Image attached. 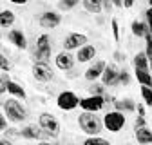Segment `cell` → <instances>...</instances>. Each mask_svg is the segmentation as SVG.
Wrapping results in <instances>:
<instances>
[{
  "mask_svg": "<svg viewBox=\"0 0 152 145\" xmlns=\"http://www.w3.org/2000/svg\"><path fill=\"white\" fill-rule=\"evenodd\" d=\"M38 24L42 29H56L62 24V15L58 11H44L38 18Z\"/></svg>",
  "mask_w": 152,
  "mask_h": 145,
  "instance_id": "cell-9",
  "label": "cell"
},
{
  "mask_svg": "<svg viewBox=\"0 0 152 145\" xmlns=\"http://www.w3.org/2000/svg\"><path fill=\"white\" fill-rule=\"evenodd\" d=\"M9 2H11V4H15V6H26L29 0H9Z\"/></svg>",
  "mask_w": 152,
  "mask_h": 145,
  "instance_id": "cell-40",
  "label": "cell"
},
{
  "mask_svg": "<svg viewBox=\"0 0 152 145\" xmlns=\"http://www.w3.org/2000/svg\"><path fill=\"white\" fill-rule=\"evenodd\" d=\"M127 123V116L125 113L120 111H109L103 116V129H107L109 133H120Z\"/></svg>",
  "mask_w": 152,
  "mask_h": 145,
  "instance_id": "cell-4",
  "label": "cell"
},
{
  "mask_svg": "<svg viewBox=\"0 0 152 145\" xmlns=\"http://www.w3.org/2000/svg\"><path fill=\"white\" fill-rule=\"evenodd\" d=\"M78 127L87 136H100V133L103 131V120L100 116H96V113L82 111L78 116Z\"/></svg>",
  "mask_w": 152,
  "mask_h": 145,
  "instance_id": "cell-1",
  "label": "cell"
},
{
  "mask_svg": "<svg viewBox=\"0 0 152 145\" xmlns=\"http://www.w3.org/2000/svg\"><path fill=\"white\" fill-rule=\"evenodd\" d=\"M150 72H152V60H150Z\"/></svg>",
  "mask_w": 152,
  "mask_h": 145,
  "instance_id": "cell-46",
  "label": "cell"
},
{
  "mask_svg": "<svg viewBox=\"0 0 152 145\" xmlns=\"http://www.w3.org/2000/svg\"><path fill=\"white\" fill-rule=\"evenodd\" d=\"M140 127H147V118L145 116H136V120H134V129H140Z\"/></svg>",
  "mask_w": 152,
  "mask_h": 145,
  "instance_id": "cell-34",
  "label": "cell"
},
{
  "mask_svg": "<svg viewBox=\"0 0 152 145\" xmlns=\"http://www.w3.org/2000/svg\"><path fill=\"white\" fill-rule=\"evenodd\" d=\"M80 4V0H58V9L60 11H71Z\"/></svg>",
  "mask_w": 152,
  "mask_h": 145,
  "instance_id": "cell-26",
  "label": "cell"
},
{
  "mask_svg": "<svg viewBox=\"0 0 152 145\" xmlns=\"http://www.w3.org/2000/svg\"><path fill=\"white\" fill-rule=\"evenodd\" d=\"M134 76L136 80L145 85V87H152V72L150 71H143V69H134Z\"/></svg>",
  "mask_w": 152,
  "mask_h": 145,
  "instance_id": "cell-23",
  "label": "cell"
},
{
  "mask_svg": "<svg viewBox=\"0 0 152 145\" xmlns=\"http://www.w3.org/2000/svg\"><path fill=\"white\" fill-rule=\"evenodd\" d=\"M130 31H132V34H134L136 38H145V34L150 33L148 27H147V24H145V20H132Z\"/></svg>",
  "mask_w": 152,
  "mask_h": 145,
  "instance_id": "cell-19",
  "label": "cell"
},
{
  "mask_svg": "<svg viewBox=\"0 0 152 145\" xmlns=\"http://www.w3.org/2000/svg\"><path fill=\"white\" fill-rule=\"evenodd\" d=\"M102 2L103 0H82V6L91 15H100L102 13Z\"/></svg>",
  "mask_w": 152,
  "mask_h": 145,
  "instance_id": "cell-22",
  "label": "cell"
},
{
  "mask_svg": "<svg viewBox=\"0 0 152 145\" xmlns=\"http://www.w3.org/2000/svg\"><path fill=\"white\" fill-rule=\"evenodd\" d=\"M0 71H4V72H9L11 71V64H9V60L4 56L2 53H0Z\"/></svg>",
  "mask_w": 152,
  "mask_h": 145,
  "instance_id": "cell-31",
  "label": "cell"
},
{
  "mask_svg": "<svg viewBox=\"0 0 152 145\" xmlns=\"http://www.w3.org/2000/svg\"><path fill=\"white\" fill-rule=\"evenodd\" d=\"M132 82V76L127 69H120V75H118V85H129Z\"/></svg>",
  "mask_w": 152,
  "mask_h": 145,
  "instance_id": "cell-28",
  "label": "cell"
},
{
  "mask_svg": "<svg viewBox=\"0 0 152 145\" xmlns=\"http://www.w3.org/2000/svg\"><path fill=\"white\" fill-rule=\"evenodd\" d=\"M89 94L103 96V94H105V85H103V83H98V82H92V83L89 85Z\"/></svg>",
  "mask_w": 152,
  "mask_h": 145,
  "instance_id": "cell-25",
  "label": "cell"
},
{
  "mask_svg": "<svg viewBox=\"0 0 152 145\" xmlns=\"http://www.w3.org/2000/svg\"><path fill=\"white\" fill-rule=\"evenodd\" d=\"M7 40L16 47V49H27V38L22 29H11L7 33Z\"/></svg>",
  "mask_w": 152,
  "mask_h": 145,
  "instance_id": "cell-15",
  "label": "cell"
},
{
  "mask_svg": "<svg viewBox=\"0 0 152 145\" xmlns=\"http://www.w3.org/2000/svg\"><path fill=\"white\" fill-rule=\"evenodd\" d=\"M134 136H136V141L140 145H152V131L148 129V127L134 129Z\"/></svg>",
  "mask_w": 152,
  "mask_h": 145,
  "instance_id": "cell-18",
  "label": "cell"
},
{
  "mask_svg": "<svg viewBox=\"0 0 152 145\" xmlns=\"http://www.w3.org/2000/svg\"><path fill=\"white\" fill-rule=\"evenodd\" d=\"M0 145H13V141L7 140V138H2V140H0Z\"/></svg>",
  "mask_w": 152,
  "mask_h": 145,
  "instance_id": "cell-42",
  "label": "cell"
},
{
  "mask_svg": "<svg viewBox=\"0 0 152 145\" xmlns=\"http://www.w3.org/2000/svg\"><path fill=\"white\" fill-rule=\"evenodd\" d=\"M145 24H147L148 31L152 33V7H148V9L145 11Z\"/></svg>",
  "mask_w": 152,
  "mask_h": 145,
  "instance_id": "cell-32",
  "label": "cell"
},
{
  "mask_svg": "<svg viewBox=\"0 0 152 145\" xmlns=\"http://www.w3.org/2000/svg\"><path fill=\"white\" fill-rule=\"evenodd\" d=\"M4 114L9 122L20 123L27 120V109L22 102H18V98H7L4 102Z\"/></svg>",
  "mask_w": 152,
  "mask_h": 145,
  "instance_id": "cell-2",
  "label": "cell"
},
{
  "mask_svg": "<svg viewBox=\"0 0 152 145\" xmlns=\"http://www.w3.org/2000/svg\"><path fill=\"white\" fill-rule=\"evenodd\" d=\"M51 49H53V38L44 33L36 38V47L33 51V60L34 62H42V64H47L51 60Z\"/></svg>",
  "mask_w": 152,
  "mask_h": 145,
  "instance_id": "cell-3",
  "label": "cell"
},
{
  "mask_svg": "<svg viewBox=\"0 0 152 145\" xmlns=\"http://www.w3.org/2000/svg\"><path fill=\"white\" fill-rule=\"evenodd\" d=\"M134 4H136V0H123V7L125 9H130Z\"/></svg>",
  "mask_w": 152,
  "mask_h": 145,
  "instance_id": "cell-39",
  "label": "cell"
},
{
  "mask_svg": "<svg viewBox=\"0 0 152 145\" xmlns=\"http://www.w3.org/2000/svg\"><path fill=\"white\" fill-rule=\"evenodd\" d=\"M141 98H143V102H145V105H148V107H152V87H145V85H141Z\"/></svg>",
  "mask_w": 152,
  "mask_h": 145,
  "instance_id": "cell-27",
  "label": "cell"
},
{
  "mask_svg": "<svg viewBox=\"0 0 152 145\" xmlns=\"http://www.w3.org/2000/svg\"><path fill=\"white\" fill-rule=\"evenodd\" d=\"M110 29H112V38L116 40V42H120V24H118L116 18H112V20H110Z\"/></svg>",
  "mask_w": 152,
  "mask_h": 145,
  "instance_id": "cell-30",
  "label": "cell"
},
{
  "mask_svg": "<svg viewBox=\"0 0 152 145\" xmlns=\"http://www.w3.org/2000/svg\"><path fill=\"white\" fill-rule=\"evenodd\" d=\"M6 89H7V93L11 94V98H18V100H26V98H27V94H26V89H24L20 83L13 82V80H9V82H7Z\"/></svg>",
  "mask_w": 152,
  "mask_h": 145,
  "instance_id": "cell-17",
  "label": "cell"
},
{
  "mask_svg": "<svg viewBox=\"0 0 152 145\" xmlns=\"http://www.w3.org/2000/svg\"><path fill=\"white\" fill-rule=\"evenodd\" d=\"M31 72H33V76H34L36 82H49L54 76V72L49 67V64H42V62H34Z\"/></svg>",
  "mask_w": 152,
  "mask_h": 145,
  "instance_id": "cell-10",
  "label": "cell"
},
{
  "mask_svg": "<svg viewBox=\"0 0 152 145\" xmlns=\"http://www.w3.org/2000/svg\"><path fill=\"white\" fill-rule=\"evenodd\" d=\"M118 75H120V69L116 64H107L103 69V75H102V83L105 87H116L118 85Z\"/></svg>",
  "mask_w": 152,
  "mask_h": 145,
  "instance_id": "cell-11",
  "label": "cell"
},
{
  "mask_svg": "<svg viewBox=\"0 0 152 145\" xmlns=\"http://www.w3.org/2000/svg\"><path fill=\"white\" fill-rule=\"evenodd\" d=\"M36 145H42V143H40V141H38V143H36Z\"/></svg>",
  "mask_w": 152,
  "mask_h": 145,
  "instance_id": "cell-47",
  "label": "cell"
},
{
  "mask_svg": "<svg viewBox=\"0 0 152 145\" xmlns=\"http://www.w3.org/2000/svg\"><path fill=\"white\" fill-rule=\"evenodd\" d=\"M112 6L114 7H123V0H112Z\"/></svg>",
  "mask_w": 152,
  "mask_h": 145,
  "instance_id": "cell-41",
  "label": "cell"
},
{
  "mask_svg": "<svg viewBox=\"0 0 152 145\" xmlns=\"http://www.w3.org/2000/svg\"><path fill=\"white\" fill-rule=\"evenodd\" d=\"M96 47H94L92 44H85L83 47H80L78 49V53H76V62L78 64H89V62H92L94 58H96Z\"/></svg>",
  "mask_w": 152,
  "mask_h": 145,
  "instance_id": "cell-14",
  "label": "cell"
},
{
  "mask_svg": "<svg viewBox=\"0 0 152 145\" xmlns=\"http://www.w3.org/2000/svg\"><path fill=\"white\" fill-rule=\"evenodd\" d=\"M42 145H60V143H51V141H40Z\"/></svg>",
  "mask_w": 152,
  "mask_h": 145,
  "instance_id": "cell-44",
  "label": "cell"
},
{
  "mask_svg": "<svg viewBox=\"0 0 152 145\" xmlns=\"http://www.w3.org/2000/svg\"><path fill=\"white\" fill-rule=\"evenodd\" d=\"M85 44H89L87 34H83V33H69L65 36V40H64V51H69V53L71 51H78Z\"/></svg>",
  "mask_w": 152,
  "mask_h": 145,
  "instance_id": "cell-8",
  "label": "cell"
},
{
  "mask_svg": "<svg viewBox=\"0 0 152 145\" xmlns=\"http://www.w3.org/2000/svg\"><path fill=\"white\" fill-rule=\"evenodd\" d=\"M138 116H147V111H145V105L143 103H138Z\"/></svg>",
  "mask_w": 152,
  "mask_h": 145,
  "instance_id": "cell-38",
  "label": "cell"
},
{
  "mask_svg": "<svg viewBox=\"0 0 152 145\" xmlns=\"http://www.w3.org/2000/svg\"><path fill=\"white\" fill-rule=\"evenodd\" d=\"M147 2H148V4H150V7H152V0H147Z\"/></svg>",
  "mask_w": 152,
  "mask_h": 145,
  "instance_id": "cell-45",
  "label": "cell"
},
{
  "mask_svg": "<svg viewBox=\"0 0 152 145\" xmlns=\"http://www.w3.org/2000/svg\"><path fill=\"white\" fill-rule=\"evenodd\" d=\"M82 145H112V143H110L109 140L102 138V136H89V138L83 140Z\"/></svg>",
  "mask_w": 152,
  "mask_h": 145,
  "instance_id": "cell-24",
  "label": "cell"
},
{
  "mask_svg": "<svg viewBox=\"0 0 152 145\" xmlns=\"http://www.w3.org/2000/svg\"><path fill=\"white\" fill-rule=\"evenodd\" d=\"M145 54L148 60H152V33L145 34Z\"/></svg>",
  "mask_w": 152,
  "mask_h": 145,
  "instance_id": "cell-29",
  "label": "cell"
},
{
  "mask_svg": "<svg viewBox=\"0 0 152 145\" xmlns=\"http://www.w3.org/2000/svg\"><path fill=\"white\" fill-rule=\"evenodd\" d=\"M112 58L116 60V62H125L127 56H125V53H121V51H114L112 53Z\"/></svg>",
  "mask_w": 152,
  "mask_h": 145,
  "instance_id": "cell-37",
  "label": "cell"
},
{
  "mask_svg": "<svg viewBox=\"0 0 152 145\" xmlns=\"http://www.w3.org/2000/svg\"><path fill=\"white\" fill-rule=\"evenodd\" d=\"M6 91H7V89H6V83H4V82H0V96H2Z\"/></svg>",
  "mask_w": 152,
  "mask_h": 145,
  "instance_id": "cell-43",
  "label": "cell"
},
{
  "mask_svg": "<svg viewBox=\"0 0 152 145\" xmlns=\"http://www.w3.org/2000/svg\"><path fill=\"white\" fill-rule=\"evenodd\" d=\"M56 105L62 111H74L76 107H80V98L72 91H62V93L56 96Z\"/></svg>",
  "mask_w": 152,
  "mask_h": 145,
  "instance_id": "cell-5",
  "label": "cell"
},
{
  "mask_svg": "<svg viewBox=\"0 0 152 145\" xmlns=\"http://www.w3.org/2000/svg\"><path fill=\"white\" fill-rule=\"evenodd\" d=\"M15 20H16V16H15V13H13L11 9H4V11H0V27L9 29V27H13Z\"/></svg>",
  "mask_w": 152,
  "mask_h": 145,
  "instance_id": "cell-21",
  "label": "cell"
},
{
  "mask_svg": "<svg viewBox=\"0 0 152 145\" xmlns=\"http://www.w3.org/2000/svg\"><path fill=\"white\" fill-rule=\"evenodd\" d=\"M74 62H76V58L72 56L69 51H60L58 54H56V58H54L56 67H58L60 71H64V72L71 71V69L74 67Z\"/></svg>",
  "mask_w": 152,
  "mask_h": 145,
  "instance_id": "cell-13",
  "label": "cell"
},
{
  "mask_svg": "<svg viewBox=\"0 0 152 145\" xmlns=\"http://www.w3.org/2000/svg\"><path fill=\"white\" fill-rule=\"evenodd\" d=\"M7 129V118H6V114L0 111V133H4Z\"/></svg>",
  "mask_w": 152,
  "mask_h": 145,
  "instance_id": "cell-36",
  "label": "cell"
},
{
  "mask_svg": "<svg viewBox=\"0 0 152 145\" xmlns=\"http://www.w3.org/2000/svg\"><path fill=\"white\" fill-rule=\"evenodd\" d=\"M114 111L120 113H134L136 111V102L132 98H121L114 102Z\"/></svg>",
  "mask_w": 152,
  "mask_h": 145,
  "instance_id": "cell-16",
  "label": "cell"
},
{
  "mask_svg": "<svg viewBox=\"0 0 152 145\" xmlns=\"http://www.w3.org/2000/svg\"><path fill=\"white\" fill-rule=\"evenodd\" d=\"M38 127H40L42 131H47V133L54 134V136L60 134V122L51 113H42L38 116Z\"/></svg>",
  "mask_w": 152,
  "mask_h": 145,
  "instance_id": "cell-6",
  "label": "cell"
},
{
  "mask_svg": "<svg viewBox=\"0 0 152 145\" xmlns=\"http://www.w3.org/2000/svg\"><path fill=\"white\" fill-rule=\"evenodd\" d=\"M105 65H107V62H105V60H94V62L87 67V71L83 72L85 80H89V82H96V80H100V78H102V75H103Z\"/></svg>",
  "mask_w": 152,
  "mask_h": 145,
  "instance_id": "cell-12",
  "label": "cell"
},
{
  "mask_svg": "<svg viewBox=\"0 0 152 145\" xmlns=\"http://www.w3.org/2000/svg\"><path fill=\"white\" fill-rule=\"evenodd\" d=\"M15 136H18V129H13V127H9V129L4 131V138L11 140V138H15ZM18 138H20V136H18Z\"/></svg>",
  "mask_w": 152,
  "mask_h": 145,
  "instance_id": "cell-35",
  "label": "cell"
},
{
  "mask_svg": "<svg viewBox=\"0 0 152 145\" xmlns=\"http://www.w3.org/2000/svg\"><path fill=\"white\" fill-rule=\"evenodd\" d=\"M105 96V94H103ZM103 96H94V94H89L85 98H80V109L85 113H98L105 107V98Z\"/></svg>",
  "mask_w": 152,
  "mask_h": 145,
  "instance_id": "cell-7",
  "label": "cell"
},
{
  "mask_svg": "<svg viewBox=\"0 0 152 145\" xmlns=\"http://www.w3.org/2000/svg\"><path fill=\"white\" fill-rule=\"evenodd\" d=\"M112 0H103L102 2V11L103 13H107V15H110V11H112Z\"/></svg>",
  "mask_w": 152,
  "mask_h": 145,
  "instance_id": "cell-33",
  "label": "cell"
},
{
  "mask_svg": "<svg viewBox=\"0 0 152 145\" xmlns=\"http://www.w3.org/2000/svg\"><path fill=\"white\" fill-rule=\"evenodd\" d=\"M132 64H134V69H143V71H150V60L147 58L145 51L136 53L134 58H132Z\"/></svg>",
  "mask_w": 152,
  "mask_h": 145,
  "instance_id": "cell-20",
  "label": "cell"
}]
</instances>
